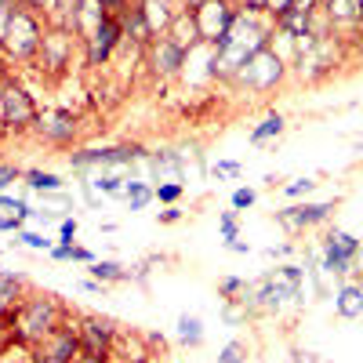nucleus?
I'll return each instance as SVG.
<instances>
[{
    "instance_id": "nucleus-33",
    "label": "nucleus",
    "mask_w": 363,
    "mask_h": 363,
    "mask_svg": "<svg viewBox=\"0 0 363 363\" xmlns=\"http://www.w3.org/2000/svg\"><path fill=\"white\" fill-rule=\"evenodd\" d=\"M58 236H62V244H73V236H77V218H62V222H58Z\"/></svg>"
},
{
    "instance_id": "nucleus-31",
    "label": "nucleus",
    "mask_w": 363,
    "mask_h": 363,
    "mask_svg": "<svg viewBox=\"0 0 363 363\" xmlns=\"http://www.w3.org/2000/svg\"><path fill=\"white\" fill-rule=\"evenodd\" d=\"M255 200H258V193H255V189H236V193H233V207H236V211L251 207Z\"/></svg>"
},
{
    "instance_id": "nucleus-28",
    "label": "nucleus",
    "mask_w": 363,
    "mask_h": 363,
    "mask_svg": "<svg viewBox=\"0 0 363 363\" xmlns=\"http://www.w3.org/2000/svg\"><path fill=\"white\" fill-rule=\"evenodd\" d=\"M240 171H244V167H240L236 160H218V164H211V174H215V178H240Z\"/></svg>"
},
{
    "instance_id": "nucleus-11",
    "label": "nucleus",
    "mask_w": 363,
    "mask_h": 363,
    "mask_svg": "<svg viewBox=\"0 0 363 363\" xmlns=\"http://www.w3.org/2000/svg\"><path fill=\"white\" fill-rule=\"evenodd\" d=\"M335 309H338V316H345V320H356V316H363V287H342L338 294H335Z\"/></svg>"
},
{
    "instance_id": "nucleus-27",
    "label": "nucleus",
    "mask_w": 363,
    "mask_h": 363,
    "mask_svg": "<svg viewBox=\"0 0 363 363\" xmlns=\"http://www.w3.org/2000/svg\"><path fill=\"white\" fill-rule=\"evenodd\" d=\"M0 207H4V211H15V215L18 218H33V211H29L18 196H8V193H0Z\"/></svg>"
},
{
    "instance_id": "nucleus-36",
    "label": "nucleus",
    "mask_w": 363,
    "mask_h": 363,
    "mask_svg": "<svg viewBox=\"0 0 363 363\" xmlns=\"http://www.w3.org/2000/svg\"><path fill=\"white\" fill-rule=\"evenodd\" d=\"M15 178H18V167H0V193H4Z\"/></svg>"
},
{
    "instance_id": "nucleus-29",
    "label": "nucleus",
    "mask_w": 363,
    "mask_h": 363,
    "mask_svg": "<svg viewBox=\"0 0 363 363\" xmlns=\"http://www.w3.org/2000/svg\"><path fill=\"white\" fill-rule=\"evenodd\" d=\"M178 196H182L178 182H164V186H157V200H160V203H174Z\"/></svg>"
},
{
    "instance_id": "nucleus-5",
    "label": "nucleus",
    "mask_w": 363,
    "mask_h": 363,
    "mask_svg": "<svg viewBox=\"0 0 363 363\" xmlns=\"http://www.w3.org/2000/svg\"><path fill=\"white\" fill-rule=\"evenodd\" d=\"M4 37H8V48H11L15 55H29V51L40 44V29H37V22L29 18L26 11H11Z\"/></svg>"
},
{
    "instance_id": "nucleus-34",
    "label": "nucleus",
    "mask_w": 363,
    "mask_h": 363,
    "mask_svg": "<svg viewBox=\"0 0 363 363\" xmlns=\"http://www.w3.org/2000/svg\"><path fill=\"white\" fill-rule=\"evenodd\" d=\"M236 291H247V284L240 280V277H225L222 280V294H236Z\"/></svg>"
},
{
    "instance_id": "nucleus-8",
    "label": "nucleus",
    "mask_w": 363,
    "mask_h": 363,
    "mask_svg": "<svg viewBox=\"0 0 363 363\" xmlns=\"http://www.w3.org/2000/svg\"><path fill=\"white\" fill-rule=\"evenodd\" d=\"M330 203H298V207H287V211H280V222L287 225V229H306V225H316V222H323L327 215H330Z\"/></svg>"
},
{
    "instance_id": "nucleus-15",
    "label": "nucleus",
    "mask_w": 363,
    "mask_h": 363,
    "mask_svg": "<svg viewBox=\"0 0 363 363\" xmlns=\"http://www.w3.org/2000/svg\"><path fill=\"white\" fill-rule=\"evenodd\" d=\"M178 342H182V345H200V342H203V323H200V316H189V313L178 316Z\"/></svg>"
},
{
    "instance_id": "nucleus-26",
    "label": "nucleus",
    "mask_w": 363,
    "mask_h": 363,
    "mask_svg": "<svg viewBox=\"0 0 363 363\" xmlns=\"http://www.w3.org/2000/svg\"><path fill=\"white\" fill-rule=\"evenodd\" d=\"M15 291H18V280H15V277H4V272H0V309H8V306H11Z\"/></svg>"
},
{
    "instance_id": "nucleus-39",
    "label": "nucleus",
    "mask_w": 363,
    "mask_h": 363,
    "mask_svg": "<svg viewBox=\"0 0 363 363\" xmlns=\"http://www.w3.org/2000/svg\"><path fill=\"white\" fill-rule=\"evenodd\" d=\"M225 247H229L233 255H247V251H251V247L244 244V240H229V244H225Z\"/></svg>"
},
{
    "instance_id": "nucleus-20",
    "label": "nucleus",
    "mask_w": 363,
    "mask_h": 363,
    "mask_svg": "<svg viewBox=\"0 0 363 363\" xmlns=\"http://www.w3.org/2000/svg\"><path fill=\"white\" fill-rule=\"evenodd\" d=\"M149 167H153L157 174H164V171H167V174H182V160H178L174 153H157L153 160H149Z\"/></svg>"
},
{
    "instance_id": "nucleus-30",
    "label": "nucleus",
    "mask_w": 363,
    "mask_h": 363,
    "mask_svg": "<svg viewBox=\"0 0 363 363\" xmlns=\"http://www.w3.org/2000/svg\"><path fill=\"white\" fill-rule=\"evenodd\" d=\"M215 363H244V349H240V342H229V345L218 352Z\"/></svg>"
},
{
    "instance_id": "nucleus-17",
    "label": "nucleus",
    "mask_w": 363,
    "mask_h": 363,
    "mask_svg": "<svg viewBox=\"0 0 363 363\" xmlns=\"http://www.w3.org/2000/svg\"><path fill=\"white\" fill-rule=\"evenodd\" d=\"M280 135H284V116H280V113H272V116H265L262 124L251 131V142H255V145H262V142L280 138Z\"/></svg>"
},
{
    "instance_id": "nucleus-10",
    "label": "nucleus",
    "mask_w": 363,
    "mask_h": 363,
    "mask_svg": "<svg viewBox=\"0 0 363 363\" xmlns=\"http://www.w3.org/2000/svg\"><path fill=\"white\" fill-rule=\"evenodd\" d=\"M51 327V306L48 301H33L22 316V335H44Z\"/></svg>"
},
{
    "instance_id": "nucleus-25",
    "label": "nucleus",
    "mask_w": 363,
    "mask_h": 363,
    "mask_svg": "<svg viewBox=\"0 0 363 363\" xmlns=\"http://www.w3.org/2000/svg\"><path fill=\"white\" fill-rule=\"evenodd\" d=\"M313 189H316L313 178H294L291 186H284V196H291V200H294V196H309Z\"/></svg>"
},
{
    "instance_id": "nucleus-37",
    "label": "nucleus",
    "mask_w": 363,
    "mask_h": 363,
    "mask_svg": "<svg viewBox=\"0 0 363 363\" xmlns=\"http://www.w3.org/2000/svg\"><path fill=\"white\" fill-rule=\"evenodd\" d=\"M265 8H272L277 15H284L287 8H294V0H265Z\"/></svg>"
},
{
    "instance_id": "nucleus-32",
    "label": "nucleus",
    "mask_w": 363,
    "mask_h": 363,
    "mask_svg": "<svg viewBox=\"0 0 363 363\" xmlns=\"http://www.w3.org/2000/svg\"><path fill=\"white\" fill-rule=\"evenodd\" d=\"M33 218L48 229V225H58V222H62L66 215H62V211H33Z\"/></svg>"
},
{
    "instance_id": "nucleus-18",
    "label": "nucleus",
    "mask_w": 363,
    "mask_h": 363,
    "mask_svg": "<svg viewBox=\"0 0 363 363\" xmlns=\"http://www.w3.org/2000/svg\"><path fill=\"white\" fill-rule=\"evenodd\" d=\"M124 196H128V207H131V211H142L149 200H157V189H149L145 182H128Z\"/></svg>"
},
{
    "instance_id": "nucleus-1",
    "label": "nucleus",
    "mask_w": 363,
    "mask_h": 363,
    "mask_svg": "<svg viewBox=\"0 0 363 363\" xmlns=\"http://www.w3.org/2000/svg\"><path fill=\"white\" fill-rule=\"evenodd\" d=\"M287 298H301V269L298 265H284L272 277H265L255 287V306L262 309H280Z\"/></svg>"
},
{
    "instance_id": "nucleus-23",
    "label": "nucleus",
    "mask_w": 363,
    "mask_h": 363,
    "mask_svg": "<svg viewBox=\"0 0 363 363\" xmlns=\"http://www.w3.org/2000/svg\"><path fill=\"white\" fill-rule=\"evenodd\" d=\"M359 4H363V0H327V8H330V15H335V18L359 15Z\"/></svg>"
},
{
    "instance_id": "nucleus-13",
    "label": "nucleus",
    "mask_w": 363,
    "mask_h": 363,
    "mask_svg": "<svg viewBox=\"0 0 363 363\" xmlns=\"http://www.w3.org/2000/svg\"><path fill=\"white\" fill-rule=\"evenodd\" d=\"M153 58H157V69L160 73H178V66L186 62V48L174 44V40H160Z\"/></svg>"
},
{
    "instance_id": "nucleus-21",
    "label": "nucleus",
    "mask_w": 363,
    "mask_h": 363,
    "mask_svg": "<svg viewBox=\"0 0 363 363\" xmlns=\"http://www.w3.org/2000/svg\"><path fill=\"white\" fill-rule=\"evenodd\" d=\"M15 244H22V247H29V251H51V247H55L44 233H18Z\"/></svg>"
},
{
    "instance_id": "nucleus-3",
    "label": "nucleus",
    "mask_w": 363,
    "mask_h": 363,
    "mask_svg": "<svg viewBox=\"0 0 363 363\" xmlns=\"http://www.w3.org/2000/svg\"><path fill=\"white\" fill-rule=\"evenodd\" d=\"M280 73H284V62L277 55H272L269 48H262V51H255L251 58H247V66L240 69V80H247L251 87H258V91H265V87H272L280 80Z\"/></svg>"
},
{
    "instance_id": "nucleus-38",
    "label": "nucleus",
    "mask_w": 363,
    "mask_h": 363,
    "mask_svg": "<svg viewBox=\"0 0 363 363\" xmlns=\"http://www.w3.org/2000/svg\"><path fill=\"white\" fill-rule=\"evenodd\" d=\"M73 262H87V265H91V262H99V258L91 255L87 247H73Z\"/></svg>"
},
{
    "instance_id": "nucleus-16",
    "label": "nucleus",
    "mask_w": 363,
    "mask_h": 363,
    "mask_svg": "<svg viewBox=\"0 0 363 363\" xmlns=\"http://www.w3.org/2000/svg\"><path fill=\"white\" fill-rule=\"evenodd\" d=\"M26 186L37 193H62V178L51 171H26Z\"/></svg>"
},
{
    "instance_id": "nucleus-14",
    "label": "nucleus",
    "mask_w": 363,
    "mask_h": 363,
    "mask_svg": "<svg viewBox=\"0 0 363 363\" xmlns=\"http://www.w3.org/2000/svg\"><path fill=\"white\" fill-rule=\"evenodd\" d=\"M280 26L287 29L291 37H298V40H309V8H301V4L287 8V11L280 15Z\"/></svg>"
},
{
    "instance_id": "nucleus-12",
    "label": "nucleus",
    "mask_w": 363,
    "mask_h": 363,
    "mask_svg": "<svg viewBox=\"0 0 363 363\" xmlns=\"http://www.w3.org/2000/svg\"><path fill=\"white\" fill-rule=\"evenodd\" d=\"M40 131L51 142H66V138H73V116H66V113H44L40 116Z\"/></svg>"
},
{
    "instance_id": "nucleus-4",
    "label": "nucleus",
    "mask_w": 363,
    "mask_h": 363,
    "mask_svg": "<svg viewBox=\"0 0 363 363\" xmlns=\"http://www.w3.org/2000/svg\"><path fill=\"white\" fill-rule=\"evenodd\" d=\"M359 255V240L349 236V233H330L327 236V251H323V269L335 272V277H342V272H349L352 258Z\"/></svg>"
},
{
    "instance_id": "nucleus-24",
    "label": "nucleus",
    "mask_w": 363,
    "mask_h": 363,
    "mask_svg": "<svg viewBox=\"0 0 363 363\" xmlns=\"http://www.w3.org/2000/svg\"><path fill=\"white\" fill-rule=\"evenodd\" d=\"M218 229H222V240H225V244H229V240H240V225H236V215H233V211L218 215Z\"/></svg>"
},
{
    "instance_id": "nucleus-9",
    "label": "nucleus",
    "mask_w": 363,
    "mask_h": 363,
    "mask_svg": "<svg viewBox=\"0 0 363 363\" xmlns=\"http://www.w3.org/2000/svg\"><path fill=\"white\" fill-rule=\"evenodd\" d=\"M4 120L8 124H29V120H33V106H29V99L18 87L4 91Z\"/></svg>"
},
{
    "instance_id": "nucleus-7",
    "label": "nucleus",
    "mask_w": 363,
    "mask_h": 363,
    "mask_svg": "<svg viewBox=\"0 0 363 363\" xmlns=\"http://www.w3.org/2000/svg\"><path fill=\"white\" fill-rule=\"evenodd\" d=\"M116 40H120V26L113 18H106L102 26L91 29V37H87V58H91V66H102L106 58H109V51L116 48Z\"/></svg>"
},
{
    "instance_id": "nucleus-6",
    "label": "nucleus",
    "mask_w": 363,
    "mask_h": 363,
    "mask_svg": "<svg viewBox=\"0 0 363 363\" xmlns=\"http://www.w3.org/2000/svg\"><path fill=\"white\" fill-rule=\"evenodd\" d=\"M73 167H120V164H135L138 149H84V153L69 157Z\"/></svg>"
},
{
    "instance_id": "nucleus-19",
    "label": "nucleus",
    "mask_w": 363,
    "mask_h": 363,
    "mask_svg": "<svg viewBox=\"0 0 363 363\" xmlns=\"http://www.w3.org/2000/svg\"><path fill=\"white\" fill-rule=\"evenodd\" d=\"M91 277H95L99 284H116V280H128V272L116 262H91Z\"/></svg>"
},
{
    "instance_id": "nucleus-2",
    "label": "nucleus",
    "mask_w": 363,
    "mask_h": 363,
    "mask_svg": "<svg viewBox=\"0 0 363 363\" xmlns=\"http://www.w3.org/2000/svg\"><path fill=\"white\" fill-rule=\"evenodd\" d=\"M193 22H196V33L203 37V40H225L229 37V29H233V15H229V8L225 4H218V0H207V4H200L196 11H193Z\"/></svg>"
},
{
    "instance_id": "nucleus-42",
    "label": "nucleus",
    "mask_w": 363,
    "mask_h": 363,
    "mask_svg": "<svg viewBox=\"0 0 363 363\" xmlns=\"http://www.w3.org/2000/svg\"><path fill=\"white\" fill-rule=\"evenodd\" d=\"M291 363H309V359H301V352H294V359Z\"/></svg>"
},
{
    "instance_id": "nucleus-41",
    "label": "nucleus",
    "mask_w": 363,
    "mask_h": 363,
    "mask_svg": "<svg viewBox=\"0 0 363 363\" xmlns=\"http://www.w3.org/2000/svg\"><path fill=\"white\" fill-rule=\"evenodd\" d=\"M99 4H102V8H120L124 0H99Z\"/></svg>"
},
{
    "instance_id": "nucleus-22",
    "label": "nucleus",
    "mask_w": 363,
    "mask_h": 363,
    "mask_svg": "<svg viewBox=\"0 0 363 363\" xmlns=\"http://www.w3.org/2000/svg\"><path fill=\"white\" fill-rule=\"evenodd\" d=\"M99 193H106V196H120L124 193V178H116V174H99L95 182H91Z\"/></svg>"
},
{
    "instance_id": "nucleus-35",
    "label": "nucleus",
    "mask_w": 363,
    "mask_h": 363,
    "mask_svg": "<svg viewBox=\"0 0 363 363\" xmlns=\"http://www.w3.org/2000/svg\"><path fill=\"white\" fill-rule=\"evenodd\" d=\"M51 258H55V262H73V244H58V247H51Z\"/></svg>"
},
{
    "instance_id": "nucleus-40",
    "label": "nucleus",
    "mask_w": 363,
    "mask_h": 363,
    "mask_svg": "<svg viewBox=\"0 0 363 363\" xmlns=\"http://www.w3.org/2000/svg\"><path fill=\"white\" fill-rule=\"evenodd\" d=\"M182 218V211L178 207H167V211H160V222H178Z\"/></svg>"
}]
</instances>
